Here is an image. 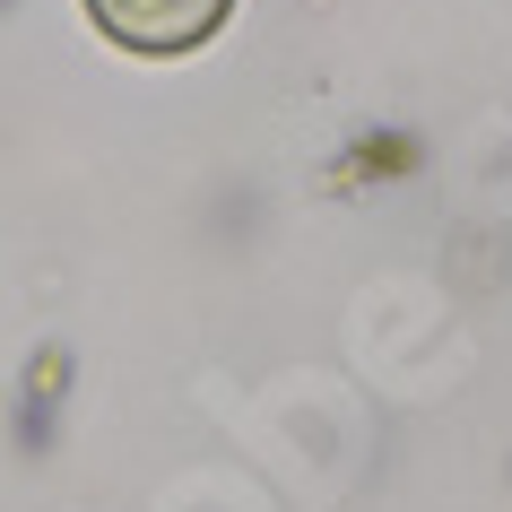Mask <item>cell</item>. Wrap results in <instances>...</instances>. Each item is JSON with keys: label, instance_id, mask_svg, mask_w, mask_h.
<instances>
[{"label": "cell", "instance_id": "obj_1", "mask_svg": "<svg viewBox=\"0 0 512 512\" xmlns=\"http://www.w3.org/2000/svg\"><path fill=\"white\" fill-rule=\"evenodd\" d=\"M87 18H96V35L122 44V53L174 61V53H200V44L235 18V0H87Z\"/></svg>", "mask_w": 512, "mask_h": 512}]
</instances>
